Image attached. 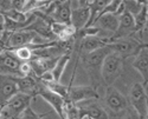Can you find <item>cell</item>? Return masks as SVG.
<instances>
[{
	"instance_id": "cell-23",
	"label": "cell",
	"mask_w": 148,
	"mask_h": 119,
	"mask_svg": "<svg viewBox=\"0 0 148 119\" xmlns=\"http://www.w3.org/2000/svg\"><path fill=\"white\" fill-rule=\"evenodd\" d=\"M123 4H125V11L129 12V13L133 16L138 14L143 6L141 3L138 1V0H123Z\"/></svg>"
},
{
	"instance_id": "cell-10",
	"label": "cell",
	"mask_w": 148,
	"mask_h": 119,
	"mask_svg": "<svg viewBox=\"0 0 148 119\" xmlns=\"http://www.w3.org/2000/svg\"><path fill=\"white\" fill-rule=\"evenodd\" d=\"M87 99H100V94L95 87L87 86V85H79V86H69L68 97L66 100L77 104L79 101L87 100Z\"/></svg>"
},
{
	"instance_id": "cell-21",
	"label": "cell",
	"mask_w": 148,
	"mask_h": 119,
	"mask_svg": "<svg viewBox=\"0 0 148 119\" xmlns=\"http://www.w3.org/2000/svg\"><path fill=\"white\" fill-rule=\"evenodd\" d=\"M46 86V89H49L50 91L59 94L64 99H66L68 97V91H69V86L65 85H62L60 81H52V82H49V84H44Z\"/></svg>"
},
{
	"instance_id": "cell-16",
	"label": "cell",
	"mask_w": 148,
	"mask_h": 119,
	"mask_svg": "<svg viewBox=\"0 0 148 119\" xmlns=\"http://www.w3.org/2000/svg\"><path fill=\"white\" fill-rule=\"evenodd\" d=\"M106 37H98V35H90V37H85L81 39L79 47H81V52L82 53H89L92 52L97 49L106 46Z\"/></svg>"
},
{
	"instance_id": "cell-1",
	"label": "cell",
	"mask_w": 148,
	"mask_h": 119,
	"mask_svg": "<svg viewBox=\"0 0 148 119\" xmlns=\"http://www.w3.org/2000/svg\"><path fill=\"white\" fill-rule=\"evenodd\" d=\"M110 51L108 46H103L101 49H97L92 52L84 53L82 57V64L87 71L88 76L91 80V86L97 89V86L101 82V66L107 54H109Z\"/></svg>"
},
{
	"instance_id": "cell-26",
	"label": "cell",
	"mask_w": 148,
	"mask_h": 119,
	"mask_svg": "<svg viewBox=\"0 0 148 119\" xmlns=\"http://www.w3.org/2000/svg\"><path fill=\"white\" fill-rule=\"evenodd\" d=\"M26 1L27 0H11L12 8L24 12V8H25V6H26Z\"/></svg>"
},
{
	"instance_id": "cell-3",
	"label": "cell",
	"mask_w": 148,
	"mask_h": 119,
	"mask_svg": "<svg viewBox=\"0 0 148 119\" xmlns=\"http://www.w3.org/2000/svg\"><path fill=\"white\" fill-rule=\"evenodd\" d=\"M123 66V58L115 52H110L106 55L101 66V79L107 86L113 85L120 77Z\"/></svg>"
},
{
	"instance_id": "cell-8",
	"label": "cell",
	"mask_w": 148,
	"mask_h": 119,
	"mask_svg": "<svg viewBox=\"0 0 148 119\" xmlns=\"http://www.w3.org/2000/svg\"><path fill=\"white\" fill-rule=\"evenodd\" d=\"M37 96L42 97L46 103L50 104L60 119H65V99L63 97L46 89L43 82H40V87Z\"/></svg>"
},
{
	"instance_id": "cell-18",
	"label": "cell",
	"mask_w": 148,
	"mask_h": 119,
	"mask_svg": "<svg viewBox=\"0 0 148 119\" xmlns=\"http://www.w3.org/2000/svg\"><path fill=\"white\" fill-rule=\"evenodd\" d=\"M70 55L69 53H65V54H62L59 58H58V60L56 63V65L53 66L51 71V73L55 78V81H60V78L62 76H63V72H64V70L68 65V63L70 62Z\"/></svg>"
},
{
	"instance_id": "cell-12",
	"label": "cell",
	"mask_w": 148,
	"mask_h": 119,
	"mask_svg": "<svg viewBox=\"0 0 148 119\" xmlns=\"http://www.w3.org/2000/svg\"><path fill=\"white\" fill-rule=\"evenodd\" d=\"M16 93H18L16 76L0 74V108Z\"/></svg>"
},
{
	"instance_id": "cell-4",
	"label": "cell",
	"mask_w": 148,
	"mask_h": 119,
	"mask_svg": "<svg viewBox=\"0 0 148 119\" xmlns=\"http://www.w3.org/2000/svg\"><path fill=\"white\" fill-rule=\"evenodd\" d=\"M43 43H46V40H42L40 35L26 28H23L16 32H8L7 39L5 41L10 51H13L14 49L20 46H26L30 44H43Z\"/></svg>"
},
{
	"instance_id": "cell-2",
	"label": "cell",
	"mask_w": 148,
	"mask_h": 119,
	"mask_svg": "<svg viewBox=\"0 0 148 119\" xmlns=\"http://www.w3.org/2000/svg\"><path fill=\"white\" fill-rule=\"evenodd\" d=\"M32 97L29 94L18 92L13 97L10 98L1 108H0V114L1 119H17L19 114L31 105Z\"/></svg>"
},
{
	"instance_id": "cell-14",
	"label": "cell",
	"mask_w": 148,
	"mask_h": 119,
	"mask_svg": "<svg viewBox=\"0 0 148 119\" xmlns=\"http://www.w3.org/2000/svg\"><path fill=\"white\" fill-rule=\"evenodd\" d=\"M119 17L120 16H116L114 13H103L95 19L92 25L97 26L101 31L114 33L119 26Z\"/></svg>"
},
{
	"instance_id": "cell-15",
	"label": "cell",
	"mask_w": 148,
	"mask_h": 119,
	"mask_svg": "<svg viewBox=\"0 0 148 119\" xmlns=\"http://www.w3.org/2000/svg\"><path fill=\"white\" fill-rule=\"evenodd\" d=\"M89 16H90V12H89L88 6H78L76 8L71 9L70 24L76 30H81L87 26Z\"/></svg>"
},
{
	"instance_id": "cell-33",
	"label": "cell",
	"mask_w": 148,
	"mask_h": 119,
	"mask_svg": "<svg viewBox=\"0 0 148 119\" xmlns=\"http://www.w3.org/2000/svg\"><path fill=\"white\" fill-rule=\"evenodd\" d=\"M3 31H4V30H0V38H1V34H3Z\"/></svg>"
},
{
	"instance_id": "cell-32",
	"label": "cell",
	"mask_w": 148,
	"mask_h": 119,
	"mask_svg": "<svg viewBox=\"0 0 148 119\" xmlns=\"http://www.w3.org/2000/svg\"><path fill=\"white\" fill-rule=\"evenodd\" d=\"M139 3H141L142 5H147V0H138Z\"/></svg>"
},
{
	"instance_id": "cell-25",
	"label": "cell",
	"mask_w": 148,
	"mask_h": 119,
	"mask_svg": "<svg viewBox=\"0 0 148 119\" xmlns=\"http://www.w3.org/2000/svg\"><path fill=\"white\" fill-rule=\"evenodd\" d=\"M32 73V67L30 62H21L18 67V74L19 76H29Z\"/></svg>"
},
{
	"instance_id": "cell-13",
	"label": "cell",
	"mask_w": 148,
	"mask_h": 119,
	"mask_svg": "<svg viewBox=\"0 0 148 119\" xmlns=\"http://www.w3.org/2000/svg\"><path fill=\"white\" fill-rule=\"evenodd\" d=\"M133 67L140 73L142 77V84L147 86V81H148V50L147 46L142 47V49L136 53L133 63Z\"/></svg>"
},
{
	"instance_id": "cell-11",
	"label": "cell",
	"mask_w": 148,
	"mask_h": 119,
	"mask_svg": "<svg viewBox=\"0 0 148 119\" xmlns=\"http://www.w3.org/2000/svg\"><path fill=\"white\" fill-rule=\"evenodd\" d=\"M16 81L18 86V92L29 94L32 98H34L38 94L39 87H40V81L38 80L33 73L29 76H16Z\"/></svg>"
},
{
	"instance_id": "cell-22",
	"label": "cell",
	"mask_w": 148,
	"mask_h": 119,
	"mask_svg": "<svg viewBox=\"0 0 148 119\" xmlns=\"http://www.w3.org/2000/svg\"><path fill=\"white\" fill-rule=\"evenodd\" d=\"M65 119H81L77 105L65 99Z\"/></svg>"
},
{
	"instance_id": "cell-19",
	"label": "cell",
	"mask_w": 148,
	"mask_h": 119,
	"mask_svg": "<svg viewBox=\"0 0 148 119\" xmlns=\"http://www.w3.org/2000/svg\"><path fill=\"white\" fill-rule=\"evenodd\" d=\"M147 17H148V7H147V5H143L139 13L134 16V21H135L134 33L147 25Z\"/></svg>"
},
{
	"instance_id": "cell-20",
	"label": "cell",
	"mask_w": 148,
	"mask_h": 119,
	"mask_svg": "<svg viewBox=\"0 0 148 119\" xmlns=\"http://www.w3.org/2000/svg\"><path fill=\"white\" fill-rule=\"evenodd\" d=\"M13 53L20 62H30L33 58V52L29 45L17 47V49L13 50Z\"/></svg>"
},
{
	"instance_id": "cell-29",
	"label": "cell",
	"mask_w": 148,
	"mask_h": 119,
	"mask_svg": "<svg viewBox=\"0 0 148 119\" xmlns=\"http://www.w3.org/2000/svg\"><path fill=\"white\" fill-rule=\"evenodd\" d=\"M8 49H7V46H6V44L1 40V38H0V54L1 53H4L5 51H7Z\"/></svg>"
},
{
	"instance_id": "cell-31",
	"label": "cell",
	"mask_w": 148,
	"mask_h": 119,
	"mask_svg": "<svg viewBox=\"0 0 148 119\" xmlns=\"http://www.w3.org/2000/svg\"><path fill=\"white\" fill-rule=\"evenodd\" d=\"M78 1V6H87L89 0H77Z\"/></svg>"
},
{
	"instance_id": "cell-5",
	"label": "cell",
	"mask_w": 148,
	"mask_h": 119,
	"mask_svg": "<svg viewBox=\"0 0 148 119\" xmlns=\"http://www.w3.org/2000/svg\"><path fill=\"white\" fill-rule=\"evenodd\" d=\"M107 46L112 52L117 53L119 55H121L125 59L128 57H135L142 47L147 46V44H141L134 37H127V38H122L113 43H109L107 44Z\"/></svg>"
},
{
	"instance_id": "cell-28",
	"label": "cell",
	"mask_w": 148,
	"mask_h": 119,
	"mask_svg": "<svg viewBox=\"0 0 148 119\" xmlns=\"http://www.w3.org/2000/svg\"><path fill=\"white\" fill-rule=\"evenodd\" d=\"M12 8V4H11V0H0V12H5Z\"/></svg>"
},
{
	"instance_id": "cell-27",
	"label": "cell",
	"mask_w": 148,
	"mask_h": 119,
	"mask_svg": "<svg viewBox=\"0 0 148 119\" xmlns=\"http://www.w3.org/2000/svg\"><path fill=\"white\" fill-rule=\"evenodd\" d=\"M125 112H126V114H125V119H141V117L139 116V113L135 111L130 105L128 106L127 110H126Z\"/></svg>"
},
{
	"instance_id": "cell-9",
	"label": "cell",
	"mask_w": 148,
	"mask_h": 119,
	"mask_svg": "<svg viewBox=\"0 0 148 119\" xmlns=\"http://www.w3.org/2000/svg\"><path fill=\"white\" fill-rule=\"evenodd\" d=\"M106 104L108 108L115 113H122L127 110L129 106L126 97L113 85L108 86L106 91Z\"/></svg>"
},
{
	"instance_id": "cell-17",
	"label": "cell",
	"mask_w": 148,
	"mask_h": 119,
	"mask_svg": "<svg viewBox=\"0 0 148 119\" xmlns=\"http://www.w3.org/2000/svg\"><path fill=\"white\" fill-rule=\"evenodd\" d=\"M110 3V0H89L88 3V8H89V12H90V16H89V20H88V24L87 26H91L95 19L100 16V13L103 11V8Z\"/></svg>"
},
{
	"instance_id": "cell-24",
	"label": "cell",
	"mask_w": 148,
	"mask_h": 119,
	"mask_svg": "<svg viewBox=\"0 0 148 119\" xmlns=\"http://www.w3.org/2000/svg\"><path fill=\"white\" fill-rule=\"evenodd\" d=\"M49 113H43V114H39L37 113L31 106H29V108H26L25 110H24L19 117L17 119H43L44 117H46Z\"/></svg>"
},
{
	"instance_id": "cell-7",
	"label": "cell",
	"mask_w": 148,
	"mask_h": 119,
	"mask_svg": "<svg viewBox=\"0 0 148 119\" xmlns=\"http://www.w3.org/2000/svg\"><path fill=\"white\" fill-rule=\"evenodd\" d=\"M97 100L98 99H87L76 104L81 119H109L108 113Z\"/></svg>"
},
{
	"instance_id": "cell-6",
	"label": "cell",
	"mask_w": 148,
	"mask_h": 119,
	"mask_svg": "<svg viewBox=\"0 0 148 119\" xmlns=\"http://www.w3.org/2000/svg\"><path fill=\"white\" fill-rule=\"evenodd\" d=\"M129 105L139 113L141 119H147V86L142 82H134L129 90Z\"/></svg>"
},
{
	"instance_id": "cell-30",
	"label": "cell",
	"mask_w": 148,
	"mask_h": 119,
	"mask_svg": "<svg viewBox=\"0 0 148 119\" xmlns=\"http://www.w3.org/2000/svg\"><path fill=\"white\" fill-rule=\"evenodd\" d=\"M4 20H5V17L1 12H0V30H4Z\"/></svg>"
}]
</instances>
